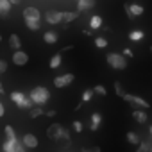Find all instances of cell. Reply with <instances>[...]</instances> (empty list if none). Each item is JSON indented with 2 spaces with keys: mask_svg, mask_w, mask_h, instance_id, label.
Masks as SVG:
<instances>
[{
  "mask_svg": "<svg viewBox=\"0 0 152 152\" xmlns=\"http://www.w3.org/2000/svg\"><path fill=\"white\" fill-rule=\"evenodd\" d=\"M29 100L36 106V107H43L48 100H50V91L45 88V86H36L31 90V93L27 95Z\"/></svg>",
  "mask_w": 152,
  "mask_h": 152,
  "instance_id": "1",
  "label": "cell"
},
{
  "mask_svg": "<svg viewBox=\"0 0 152 152\" xmlns=\"http://www.w3.org/2000/svg\"><path fill=\"white\" fill-rule=\"evenodd\" d=\"M47 136H48L50 140H54V141L63 140L64 145H68V141H70V132H68V129H64V125H61V124H52V125L47 129Z\"/></svg>",
  "mask_w": 152,
  "mask_h": 152,
  "instance_id": "2",
  "label": "cell"
},
{
  "mask_svg": "<svg viewBox=\"0 0 152 152\" xmlns=\"http://www.w3.org/2000/svg\"><path fill=\"white\" fill-rule=\"evenodd\" d=\"M106 61H107V64H109L111 68H115V70H125V68H127V59H125L122 54L111 52V54H107Z\"/></svg>",
  "mask_w": 152,
  "mask_h": 152,
  "instance_id": "3",
  "label": "cell"
},
{
  "mask_svg": "<svg viewBox=\"0 0 152 152\" xmlns=\"http://www.w3.org/2000/svg\"><path fill=\"white\" fill-rule=\"evenodd\" d=\"M11 100H13L20 109H32V107H34V104L29 100V97H27L25 93H22V91H13V93H11Z\"/></svg>",
  "mask_w": 152,
  "mask_h": 152,
  "instance_id": "4",
  "label": "cell"
},
{
  "mask_svg": "<svg viewBox=\"0 0 152 152\" xmlns=\"http://www.w3.org/2000/svg\"><path fill=\"white\" fill-rule=\"evenodd\" d=\"M124 100H125V102H129V104H132V106H138V107H141V109H148V107H150V104H148L145 99L138 97V95H131V93H125Z\"/></svg>",
  "mask_w": 152,
  "mask_h": 152,
  "instance_id": "5",
  "label": "cell"
},
{
  "mask_svg": "<svg viewBox=\"0 0 152 152\" xmlns=\"http://www.w3.org/2000/svg\"><path fill=\"white\" fill-rule=\"evenodd\" d=\"M125 7V13H127V16L131 18V20H134V18H138V16H141L143 15V6H138V4H125L124 6Z\"/></svg>",
  "mask_w": 152,
  "mask_h": 152,
  "instance_id": "6",
  "label": "cell"
},
{
  "mask_svg": "<svg viewBox=\"0 0 152 152\" xmlns=\"http://www.w3.org/2000/svg\"><path fill=\"white\" fill-rule=\"evenodd\" d=\"M72 83H73V73H63V75H59V77L54 79V86L56 88H66Z\"/></svg>",
  "mask_w": 152,
  "mask_h": 152,
  "instance_id": "7",
  "label": "cell"
},
{
  "mask_svg": "<svg viewBox=\"0 0 152 152\" xmlns=\"http://www.w3.org/2000/svg\"><path fill=\"white\" fill-rule=\"evenodd\" d=\"M23 20H36V22H41V13L38 7H32V6H27L23 9Z\"/></svg>",
  "mask_w": 152,
  "mask_h": 152,
  "instance_id": "8",
  "label": "cell"
},
{
  "mask_svg": "<svg viewBox=\"0 0 152 152\" xmlns=\"http://www.w3.org/2000/svg\"><path fill=\"white\" fill-rule=\"evenodd\" d=\"M13 63H15L16 66H25V64L29 63V56H27V52H23V50H16V52L13 54Z\"/></svg>",
  "mask_w": 152,
  "mask_h": 152,
  "instance_id": "9",
  "label": "cell"
},
{
  "mask_svg": "<svg viewBox=\"0 0 152 152\" xmlns=\"http://www.w3.org/2000/svg\"><path fill=\"white\" fill-rule=\"evenodd\" d=\"M20 141L23 143L25 148H36V147L39 145V141H38V138H36L34 134H23V138H22Z\"/></svg>",
  "mask_w": 152,
  "mask_h": 152,
  "instance_id": "10",
  "label": "cell"
},
{
  "mask_svg": "<svg viewBox=\"0 0 152 152\" xmlns=\"http://www.w3.org/2000/svg\"><path fill=\"white\" fill-rule=\"evenodd\" d=\"M45 22L50 25H57L61 22V13L59 11H47L45 13Z\"/></svg>",
  "mask_w": 152,
  "mask_h": 152,
  "instance_id": "11",
  "label": "cell"
},
{
  "mask_svg": "<svg viewBox=\"0 0 152 152\" xmlns=\"http://www.w3.org/2000/svg\"><path fill=\"white\" fill-rule=\"evenodd\" d=\"M95 7V0H77V13Z\"/></svg>",
  "mask_w": 152,
  "mask_h": 152,
  "instance_id": "12",
  "label": "cell"
},
{
  "mask_svg": "<svg viewBox=\"0 0 152 152\" xmlns=\"http://www.w3.org/2000/svg\"><path fill=\"white\" fill-rule=\"evenodd\" d=\"M79 18V13L77 11H63L61 13V22H66V23H70V22H73V20H77Z\"/></svg>",
  "mask_w": 152,
  "mask_h": 152,
  "instance_id": "13",
  "label": "cell"
},
{
  "mask_svg": "<svg viewBox=\"0 0 152 152\" xmlns=\"http://www.w3.org/2000/svg\"><path fill=\"white\" fill-rule=\"evenodd\" d=\"M100 124H102V115H100V113H93V115H91V124H90V129H91V131H99Z\"/></svg>",
  "mask_w": 152,
  "mask_h": 152,
  "instance_id": "14",
  "label": "cell"
},
{
  "mask_svg": "<svg viewBox=\"0 0 152 152\" xmlns=\"http://www.w3.org/2000/svg\"><path fill=\"white\" fill-rule=\"evenodd\" d=\"M57 34L54 32V31H47L45 34H43V41L45 43H48V45H54V43H57Z\"/></svg>",
  "mask_w": 152,
  "mask_h": 152,
  "instance_id": "15",
  "label": "cell"
},
{
  "mask_svg": "<svg viewBox=\"0 0 152 152\" xmlns=\"http://www.w3.org/2000/svg\"><path fill=\"white\" fill-rule=\"evenodd\" d=\"M9 45H11V48L16 52V50H20V47H22V39H20V36L18 34H11L9 36Z\"/></svg>",
  "mask_w": 152,
  "mask_h": 152,
  "instance_id": "16",
  "label": "cell"
},
{
  "mask_svg": "<svg viewBox=\"0 0 152 152\" xmlns=\"http://www.w3.org/2000/svg\"><path fill=\"white\" fill-rule=\"evenodd\" d=\"M9 11H11V2L9 0H0V16H7L9 15Z\"/></svg>",
  "mask_w": 152,
  "mask_h": 152,
  "instance_id": "17",
  "label": "cell"
},
{
  "mask_svg": "<svg viewBox=\"0 0 152 152\" xmlns=\"http://www.w3.org/2000/svg\"><path fill=\"white\" fill-rule=\"evenodd\" d=\"M132 118H134L138 124H145L148 116L145 115V111H141V109H136V111H132Z\"/></svg>",
  "mask_w": 152,
  "mask_h": 152,
  "instance_id": "18",
  "label": "cell"
},
{
  "mask_svg": "<svg viewBox=\"0 0 152 152\" xmlns=\"http://www.w3.org/2000/svg\"><path fill=\"white\" fill-rule=\"evenodd\" d=\"M90 27H91V31L102 27V18H100V15H93V16H91V20H90Z\"/></svg>",
  "mask_w": 152,
  "mask_h": 152,
  "instance_id": "19",
  "label": "cell"
},
{
  "mask_svg": "<svg viewBox=\"0 0 152 152\" xmlns=\"http://www.w3.org/2000/svg\"><path fill=\"white\" fill-rule=\"evenodd\" d=\"M4 131H6V141H16V140H18V138H16V132H15V129H13L11 125H6Z\"/></svg>",
  "mask_w": 152,
  "mask_h": 152,
  "instance_id": "20",
  "label": "cell"
},
{
  "mask_svg": "<svg viewBox=\"0 0 152 152\" xmlns=\"http://www.w3.org/2000/svg\"><path fill=\"white\" fill-rule=\"evenodd\" d=\"M143 36H145V34H143V31H140V29H136V31H131V32H129V39H131V41H141V39H143Z\"/></svg>",
  "mask_w": 152,
  "mask_h": 152,
  "instance_id": "21",
  "label": "cell"
},
{
  "mask_svg": "<svg viewBox=\"0 0 152 152\" xmlns=\"http://www.w3.org/2000/svg\"><path fill=\"white\" fill-rule=\"evenodd\" d=\"M127 141H129L132 147H138V145L141 143V140H140V136H138L136 132H127Z\"/></svg>",
  "mask_w": 152,
  "mask_h": 152,
  "instance_id": "22",
  "label": "cell"
},
{
  "mask_svg": "<svg viewBox=\"0 0 152 152\" xmlns=\"http://www.w3.org/2000/svg\"><path fill=\"white\" fill-rule=\"evenodd\" d=\"M63 63V56L61 54H54L52 59H50V68H59Z\"/></svg>",
  "mask_w": 152,
  "mask_h": 152,
  "instance_id": "23",
  "label": "cell"
},
{
  "mask_svg": "<svg viewBox=\"0 0 152 152\" xmlns=\"http://www.w3.org/2000/svg\"><path fill=\"white\" fill-rule=\"evenodd\" d=\"M25 25H27V29H31L34 32L41 29V22H36V20H25Z\"/></svg>",
  "mask_w": 152,
  "mask_h": 152,
  "instance_id": "24",
  "label": "cell"
},
{
  "mask_svg": "<svg viewBox=\"0 0 152 152\" xmlns=\"http://www.w3.org/2000/svg\"><path fill=\"white\" fill-rule=\"evenodd\" d=\"M41 115H45V111H43V107H32V109H29V116L31 118H39Z\"/></svg>",
  "mask_w": 152,
  "mask_h": 152,
  "instance_id": "25",
  "label": "cell"
},
{
  "mask_svg": "<svg viewBox=\"0 0 152 152\" xmlns=\"http://www.w3.org/2000/svg\"><path fill=\"white\" fill-rule=\"evenodd\" d=\"M152 150V143L150 141H141L136 148V152H150Z\"/></svg>",
  "mask_w": 152,
  "mask_h": 152,
  "instance_id": "26",
  "label": "cell"
},
{
  "mask_svg": "<svg viewBox=\"0 0 152 152\" xmlns=\"http://www.w3.org/2000/svg\"><path fill=\"white\" fill-rule=\"evenodd\" d=\"M113 86H115V93H116L118 97H122V99H124V97H125V90H124L122 83H118V81H116V83H115Z\"/></svg>",
  "mask_w": 152,
  "mask_h": 152,
  "instance_id": "27",
  "label": "cell"
},
{
  "mask_svg": "<svg viewBox=\"0 0 152 152\" xmlns=\"http://www.w3.org/2000/svg\"><path fill=\"white\" fill-rule=\"evenodd\" d=\"M15 143L16 141H4L2 143V152H15Z\"/></svg>",
  "mask_w": 152,
  "mask_h": 152,
  "instance_id": "28",
  "label": "cell"
},
{
  "mask_svg": "<svg viewBox=\"0 0 152 152\" xmlns=\"http://www.w3.org/2000/svg\"><path fill=\"white\" fill-rule=\"evenodd\" d=\"M91 99H93V90H86L83 93V104H88Z\"/></svg>",
  "mask_w": 152,
  "mask_h": 152,
  "instance_id": "29",
  "label": "cell"
},
{
  "mask_svg": "<svg viewBox=\"0 0 152 152\" xmlns=\"http://www.w3.org/2000/svg\"><path fill=\"white\" fill-rule=\"evenodd\" d=\"M95 47L97 48H106L107 47V39L106 38H97L95 39Z\"/></svg>",
  "mask_w": 152,
  "mask_h": 152,
  "instance_id": "30",
  "label": "cell"
},
{
  "mask_svg": "<svg viewBox=\"0 0 152 152\" xmlns=\"http://www.w3.org/2000/svg\"><path fill=\"white\" fill-rule=\"evenodd\" d=\"M72 127H73V131H75V132H83V122H79V120H73Z\"/></svg>",
  "mask_w": 152,
  "mask_h": 152,
  "instance_id": "31",
  "label": "cell"
},
{
  "mask_svg": "<svg viewBox=\"0 0 152 152\" xmlns=\"http://www.w3.org/2000/svg\"><path fill=\"white\" fill-rule=\"evenodd\" d=\"M15 152H27V148L23 147V143L20 140H16V143H15Z\"/></svg>",
  "mask_w": 152,
  "mask_h": 152,
  "instance_id": "32",
  "label": "cell"
},
{
  "mask_svg": "<svg viewBox=\"0 0 152 152\" xmlns=\"http://www.w3.org/2000/svg\"><path fill=\"white\" fill-rule=\"evenodd\" d=\"M93 93H99V95H102V97H104L107 91H106V88H104L102 84H99V86H95V88H93Z\"/></svg>",
  "mask_w": 152,
  "mask_h": 152,
  "instance_id": "33",
  "label": "cell"
},
{
  "mask_svg": "<svg viewBox=\"0 0 152 152\" xmlns=\"http://www.w3.org/2000/svg\"><path fill=\"white\" fill-rule=\"evenodd\" d=\"M4 72H7V63L4 59H0V73H4Z\"/></svg>",
  "mask_w": 152,
  "mask_h": 152,
  "instance_id": "34",
  "label": "cell"
},
{
  "mask_svg": "<svg viewBox=\"0 0 152 152\" xmlns=\"http://www.w3.org/2000/svg\"><path fill=\"white\" fill-rule=\"evenodd\" d=\"M83 152H100V148L99 147H84Z\"/></svg>",
  "mask_w": 152,
  "mask_h": 152,
  "instance_id": "35",
  "label": "cell"
},
{
  "mask_svg": "<svg viewBox=\"0 0 152 152\" xmlns=\"http://www.w3.org/2000/svg\"><path fill=\"white\" fill-rule=\"evenodd\" d=\"M122 56H124V57H132V56H134V54H132V50H131V48H125V50H124V54H122Z\"/></svg>",
  "mask_w": 152,
  "mask_h": 152,
  "instance_id": "36",
  "label": "cell"
},
{
  "mask_svg": "<svg viewBox=\"0 0 152 152\" xmlns=\"http://www.w3.org/2000/svg\"><path fill=\"white\" fill-rule=\"evenodd\" d=\"M4 113H6V107H4V104H2V102H0V118L4 116Z\"/></svg>",
  "mask_w": 152,
  "mask_h": 152,
  "instance_id": "37",
  "label": "cell"
},
{
  "mask_svg": "<svg viewBox=\"0 0 152 152\" xmlns=\"http://www.w3.org/2000/svg\"><path fill=\"white\" fill-rule=\"evenodd\" d=\"M45 115H47V116H50V118H52V116H56V111H54V109H48V111H47V113H45Z\"/></svg>",
  "mask_w": 152,
  "mask_h": 152,
  "instance_id": "38",
  "label": "cell"
},
{
  "mask_svg": "<svg viewBox=\"0 0 152 152\" xmlns=\"http://www.w3.org/2000/svg\"><path fill=\"white\" fill-rule=\"evenodd\" d=\"M91 32H93V31H88V29L83 31V34H86V36H91Z\"/></svg>",
  "mask_w": 152,
  "mask_h": 152,
  "instance_id": "39",
  "label": "cell"
},
{
  "mask_svg": "<svg viewBox=\"0 0 152 152\" xmlns=\"http://www.w3.org/2000/svg\"><path fill=\"white\" fill-rule=\"evenodd\" d=\"M0 93H4V86L2 84H0Z\"/></svg>",
  "mask_w": 152,
  "mask_h": 152,
  "instance_id": "40",
  "label": "cell"
},
{
  "mask_svg": "<svg viewBox=\"0 0 152 152\" xmlns=\"http://www.w3.org/2000/svg\"><path fill=\"white\" fill-rule=\"evenodd\" d=\"M148 132H150V138H152V125H150V129H148Z\"/></svg>",
  "mask_w": 152,
  "mask_h": 152,
  "instance_id": "41",
  "label": "cell"
},
{
  "mask_svg": "<svg viewBox=\"0 0 152 152\" xmlns=\"http://www.w3.org/2000/svg\"><path fill=\"white\" fill-rule=\"evenodd\" d=\"M0 41H2V36H0Z\"/></svg>",
  "mask_w": 152,
  "mask_h": 152,
  "instance_id": "42",
  "label": "cell"
},
{
  "mask_svg": "<svg viewBox=\"0 0 152 152\" xmlns=\"http://www.w3.org/2000/svg\"><path fill=\"white\" fill-rule=\"evenodd\" d=\"M150 52H152V47H150Z\"/></svg>",
  "mask_w": 152,
  "mask_h": 152,
  "instance_id": "43",
  "label": "cell"
},
{
  "mask_svg": "<svg viewBox=\"0 0 152 152\" xmlns=\"http://www.w3.org/2000/svg\"><path fill=\"white\" fill-rule=\"evenodd\" d=\"M150 152H152V150H150Z\"/></svg>",
  "mask_w": 152,
  "mask_h": 152,
  "instance_id": "44",
  "label": "cell"
}]
</instances>
